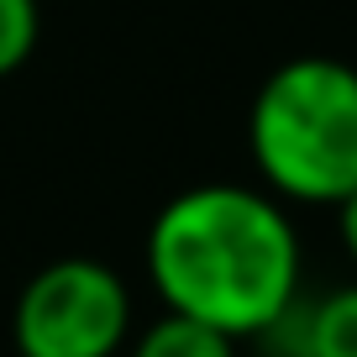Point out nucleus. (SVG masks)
Here are the masks:
<instances>
[{
	"label": "nucleus",
	"mask_w": 357,
	"mask_h": 357,
	"mask_svg": "<svg viewBox=\"0 0 357 357\" xmlns=\"http://www.w3.org/2000/svg\"><path fill=\"white\" fill-rule=\"evenodd\" d=\"M37 37H43V11L37 0H0V79L32 58Z\"/></svg>",
	"instance_id": "423d86ee"
},
{
	"label": "nucleus",
	"mask_w": 357,
	"mask_h": 357,
	"mask_svg": "<svg viewBox=\"0 0 357 357\" xmlns=\"http://www.w3.org/2000/svg\"><path fill=\"white\" fill-rule=\"evenodd\" d=\"M263 357H284V352H263Z\"/></svg>",
	"instance_id": "6e6552de"
},
{
	"label": "nucleus",
	"mask_w": 357,
	"mask_h": 357,
	"mask_svg": "<svg viewBox=\"0 0 357 357\" xmlns=\"http://www.w3.org/2000/svg\"><path fill=\"white\" fill-rule=\"evenodd\" d=\"M336 231H342V247H347V257H352V268H357V190L336 205Z\"/></svg>",
	"instance_id": "0eeeda50"
},
{
	"label": "nucleus",
	"mask_w": 357,
	"mask_h": 357,
	"mask_svg": "<svg viewBox=\"0 0 357 357\" xmlns=\"http://www.w3.org/2000/svg\"><path fill=\"white\" fill-rule=\"evenodd\" d=\"M11 342L22 357H116L132 342V289L100 257H58L22 284Z\"/></svg>",
	"instance_id": "7ed1b4c3"
},
{
	"label": "nucleus",
	"mask_w": 357,
	"mask_h": 357,
	"mask_svg": "<svg viewBox=\"0 0 357 357\" xmlns=\"http://www.w3.org/2000/svg\"><path fill=\"white\" fill-rule=\"evenodd\" d=\"M305 247L279 195L252 184H190L147 226V284L163 310L215 331L263 336L300 294Z\"/></svg>",
	"instance_id": "f257e3e1"
},
{
	"label": "nucleus",
	"mask_w": 357,
	"mask_h": 357,
	"mask_svg": "<svg viewBox=\"0 0 357 357\" xmlns=\"http://www.w3.org/2000/svg\"><path fill=\"white\" fill-rule=\"evenodd\" d=\"M247 153L268 195L342 205L357 190V68L326 53L279 63L252 95Z\"/></svg>",
	"instance_id": "f03ea898"
},
{
	"label": "nucleus",
	"mask_w": 357,
	"mask_h": 357,
	"mask_svg": "<svg viewBox=\"0 0 357 357\" xmlns=\"http://www.w3.org/2000/svg\"><path fill=\"white\" fill-rule=\"evenodd\" d=\"M257 342L263 352L284 357H357V279L331 284L321 294L300 289Z\"/></svg>",
	"instance_id": "20e7f679"
},
{
	"label": "nucleus",
	"mask_w": 357,
	"mask_h": 357,
	"mask_svg": "<svg viewBox=\"0 0 357 357\" xmlns=\"http://www.w3.org/2000/svg\"><path fill=\"white\" fill-rule=\"evenodd\" d=\"M132 357H236V336L215 331L195 315L163 310V321H153L132 342Z\"/></svg>",
	"instance_id": "39448f33"
}]
</instances>
